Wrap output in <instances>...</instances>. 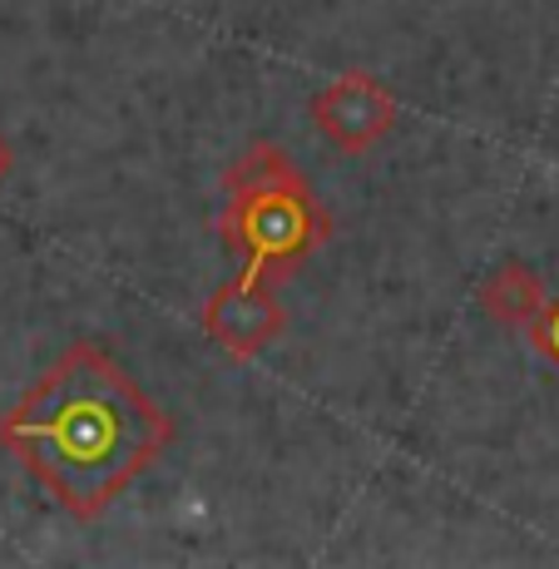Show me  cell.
Wrapping results in <instances>:
<instances>
[{
  "instance_id": "obj_1",
  "label": "cell",
  "mask_w": 559,
  "mask_h": 569,
  "mask_svg": "<svg viewBox=\"0 0 559 569\" xmlns=\"http://www.w3.org/2000/svg\"><path fill=\"white\" fill-rule=\"evenodd\" d=\"M173 416L100 342H74L0 416V446L74 520H94L169 451Z\"/></svg>"
},
{
  "instance_id": "obj_2",
  "label": "cell",
  "mask_w": 559,
  "mask_h": 569,
  "mask_svg": "<svg viewBox=\"0 0 559 569\" xmlns=\"http://www.w3.org/2000/svg\"><path fill=\"white\" fill-rule=\"evenodd\" d=\"M223 243L243 258L238 278L268 282L288 278L302 258L332 238V218L307 189L302 169L278 144L258 139L243 159L228 169V203L218 218Z\"/></svg>"
},
{
  "instance_id": "obj_3",
  "label": "cell",
  "mask_w": 559,
  "mask_h": 569,
  "mask_svg": "<svg viewBox=\"0 0 559 569\" xmlns=\"http://www.w3.org/2000/svg\"><path fill=\"white\" fill-rule=\"evenodd\" d=\"M312 124L327 134V144L342 154H367L397 124V94L367 70H347L332 84H322L312 100Z\"/></svg>"
},
{
  "instance_id": "obj_6",
  "label": "cell",
  "mask_w": 559,
  "mask_h": 569,
  "mask_svg": "<svg viewBox=\"0 0 559 569\" xmlns=\"http://www.w3.org/2000/svg\"><path fill=\"white\" fill-rule=\"evenodd\" d=\"M530 342L540 347V357H545V362H555V367H559V298L545 302L540 322L530 327Z\"/></svg>"
},
{
  "instance_id": "obj_4",
  "label": "cell",
  "mask_w": 559,
  "mask_h": 569,
  "mask_svg": "<svg viewBox=\"0 0 559 569\" xmlns=\"http://www.w3.org/2000/svg\"><path fill=\"white\" fill-rule=\"evenodd\" d=\"M203 332L213 337L218 352H228L233 362H248L288 332V312L278 308V298L262 282L233 278L203 302Z\"/></svg>"
},
{
  "instance_id": "obj_7",
  "label": "cell",
  "mask_w": 559,
  "mask_h": 569,
  "mask_svg": "<svg viewBox=\"0 0 559 569\" xmlns=\"http://www.w3.org/2000/svg\"><path fill=\"white\" fill-rule=\"evenodd\" d=\"M10 169H16V149H10V139L0 134V183L10 179Z\"/></svg>"
},
{
  "instance_id": "obj_5",
  "label": "cell",
  "mask_w": 559,
  "mask_h": 569,
  "mask_svg": "<svg viewBox=\"0 0 559 569\" xmlns=\"http://www.w3.org/2000/svg\"><path fill=\"white\" fill-rule=\"evenodd\" d=\"M545 302H550V292H545L540 272H535L530 262H520V258H506L486 282H480V308H486L490 322L510 327V332L515 327L530 332V327L540 322Z\"/></svg>"
}]
</instances>
